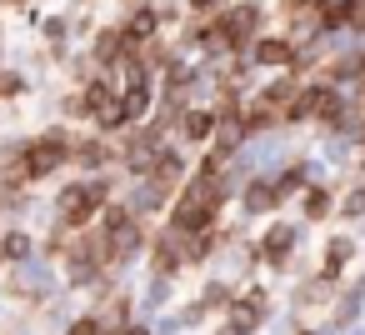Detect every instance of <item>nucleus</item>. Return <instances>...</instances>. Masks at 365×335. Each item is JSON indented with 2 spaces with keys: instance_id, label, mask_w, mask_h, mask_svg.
<instances>
[{
  "instance_id": "f8f14e48",
  "label": "nucleus",
  "mask_w": 365,
  "mask_h": 335,
  "mask_svg": "<svg viewBox=\"0 0 365 335\" xmlns=\"http://www.w3.org/2000/svg\"><path fill=\"white\" fill-rule=\"evenodd\" d=\"M340 215H365V185H355V190L345 195V205H340Z\"/></svg>"
},
{
  "instance_id": "dca6fc26",
  "label": "nucleus",
  "mask_w": 365,
  "mask_h": 335,
  "mask_svg": "<svg viewBox=\"0 0 365 335\" xmlns=\"http://www.w3.org/2000/svg\"><path fill=\"white\" fill-rule=\"evenodd\" d=\"M190 6H195V11H215V0H190Z\"/></svg>"
},
{
  "instance_id": "1a4fd4ad",
  "label": "nucleus",
  "mask_w": 365,
  "mask_h": 335,
  "mask_svg": "<svg viewBox=\"0 0 365 335\" xmlns=\"http://www.w3.org/2000/svg\"><path fill=\"white\" fill-rule=\"evenodd\" d=\"M345 260H350V240H330V250H325V270H320V275H325V280H335Z\"/></svg>"
},
{
  "instance_id": "39448f33",
  "label": "nucleus",
  "mask_w": 365,
  "mask_h": 335,
  "mask_svg": "<svg viewBox=\"0 0 365 335\" xmlns=\"http://www.w3.org/2000/svg\"><path fill=\"white\" fill-rule=\"evenodd\" d=\"M280 195H285V190H280L275 180H255V185L245 190V210H250V215H265V210L280 205Z\"/></svg>"
},
{
  "instance_id": "4468645a",
  "label": "nucleus",
  "mask_w": 365,
  "mask_h": 335,
  "mask_svg": "<svg viewBox=\"0 0 365 335\" xmlns=\"http://www.w3.org/2000/svg\"><path fill=\"white\" fill-rule=\"evenodd\" d=\"M66 335H101V320H96V315H81V320H76Z\"/></svg>"
},
{
  "instance_id": "f03ea898",
  "label": "nucleus",
  "mask_w": 365,
  "mask_h": 335,
  "mask_svg": "<svg viewBox=\"0 0 365 335\" xmlns=\"http://www.w3.org/2000/svg\"><path fill=\"white\" fill-rule=\"evenodd\" d=\"M96 205H106V180L66 185V190H61V220H66V225H86V220L96 215Z\"/></svg>"
},
{
  "instance_id": "0eeeda50",
  "label": "nucleus",
  "mask_w": 365,
  "mask_h": 335,
  "mask_svg": "<svg viewBox=\"0 0 365 335\" xmlns=\"http://www.w3.org/2000/svg\"><path fill=\"white\" fill-rule=\"evenodd\" d=\"M210 130H215L210 110H180V135L185 140H210Z\"/></svg>"
},
{
  "instance_id": "9b49d317",
  "label": "nucleus",
  "mask_w": 365,
  "mask_h": 335,
  "mask_svg": "<svg viewBox=\"0 0 365 335\" xmlns=\"http://www.w3.org/2000/svg\"><path fill=\"white\" fill-rule=\"evenodd\" d=\"M305 215H310V220H325V215H330V190L310 185V190H305Z\"/></svg>"
},
{
  "instance_id": "7ed1b4c3",
  "label": "nucleus",
  "mask_w": 365,
  "mask_h": 335,
  "mask_svg": "<svg viewBox=\"0 0 365 335\" xmlns=\"http://www.w3.org/2000/svg\"><path fill=\"white\" fill-rule=\"evenodd\" d=\"M260 66H295V41L290 36H265V41H255V51H250Z\"/></svg>"
},
{
  "instance_id": "9d476101",
  "label": "nucleus",
  "mask_w": 365,
  "mask_h": 335,
  "mask_svg": "<svg viewBox=\"0 0 365 335\" xmlns=\"http://www.w3.org/2000/svg\"><path fill=\"white\" fill-rule=\"evenodd\" d=\"M0 255H6V260H26L31 255V235L26 230H11L6 240H0Z\"/></svg>"
},
{
  "instance_id": "f3484780",
  "label": "nucleus",
  "mask_w": 365,
  "mask_h": 335,
  "mask_svg": "<svg viewBox=\"0 0 365 335\" xmlns=\"http://www.w3.org/2000/svg\"><path fill=\"white\" fill-rule=\"evenodd\" d=\"M11 6H21V0H11Z\"/></svg>"
},
{
  "instance_id": "6e6552de",
  "label": "nucleus",
  "mask_w": 365,
  "mask_h": 335,
  "mask_svg": "<svg viewBox=\"0 0 365 335\" xmlns=\"http://www.w3.org/2000/svg\"><path fill=\"white\" fill-rule=\"evenodd\" d=\"M145 175H155V180H165V185H175L180 175H185V160L175 155V150H155V160H150V170Z\"/></svg>"
},
{
  "instance_id": "ddd939ff",
  "label": "nucleus",
  "mask_w": 365,
  "mask_h": 335,
  "mask_svg": "<svg viewBox=\"0 0 365 335\" xmlns=\"http://www.w3.org/2000/svg\"><path fill=\"white\" fill-rule=\"evenodd\" d=\"M26 91V81L16 76V71H6V76H0V100H11V96H21Z\"/></svg>"
},
{
  "instance_id": "2eb2a0df",
  "label": "nucleus",
  "mask_w": 365,
  "mask_h": 335,
  "mask_svg": "<svg viewBox=\"0 0 365 335\" xmlns=\"http://www.w3.org/2000/svg\"><path fill=\"white\" fill-rule=\"evenodd\" d=\"M120 335H150L145 325H120Z\"/></svg>"
},
{
  "instance_id": "20e7f679",
  "label": "nucleus",
  "mask_w": 365,
  "mask_h": 335,
  "mask_svg": "<svg viewBox=\"0 0 365 335\" xmlns=\"http://www.w3.org/2000/svg\"><path fill=\"white\" fill-rule=\"evenodd\" d=\"M290 245H295V230H290V225H275V230H265V240H260V260L290 265Z\"/></svg>"
},
{
  "instance_id": "f257e3e1",
  "label": "nucleus",
  "mask_w": 365,
  "mask_h": 335,
  "mask_svg": "<svg viewBox=\"0 0 365 335\" xmlns=\"http://www.w3.org/2000/svg\"><path fill=\"white\" fill-rule=\"evenodd\" d=\"M71 135L66 130H51V135H41V140H31V145H21V165H26V180H46L51 170H61L66 160H71Z\"/></svg>"
},
{
  "instance_id": "423d86ee",
  "label": "nucleus",
  "mask_w": 365,
  "mask_h": 335,
  "mask_svg": "<svg viewBox=\"0 0 365 335\" xmlns=\"http://www.w3.org/2000/svg\"><path fill=\"white\" fill-rule=\"evenodd\" d=\"M155 31H160V16H155L150 6H140V11L130 16V26H125V36H130V46H140V41H155Z\"/></svg>"
},
{
  "instance_id": "a211bd4d",
  "label": "nucleus",
  "mask_w": 365,
  "mask_h": 335,
  "mask_svg": "<svg viewBox=\"0 0 365 335\" xmlns=\"http://www.w3.org/2000/svg\"><path fill=\"white\" fill-rule=\"evenodd\" d=\"M300 335H310V330H300Z\"/></svg>"
}]
</instances>
